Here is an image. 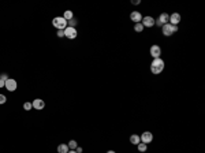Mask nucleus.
<instances>
[{
	"label": "nucleus",
	"instance_id": "nucleus-1",
	"mask_svg": "<svg viewBox=\"0 0 205 153\" xmlns=\"http://www.w3.org/2000/svg\"><path fill=\"white\" fill-rule=\"evenodd\" d=\"M164 67H166V63H164V60L162 58H157V59H153L151 63V71L152 74L155 75H159L163 73Z\"/></svg>",
	"mask_w": 205,
	"mask_h": 153
},
{
	"label": "nucleus",
	"instance_id": "nucleus-2",
	"mask_svg": "<svg viewBox=\"0 0 205 153\" xmlns=\"http://www.w3.org/2000/svg\"><path fill=\"white\" fill-rule=\"evenodd\" d=\"M52 25L58 29V30H64L67 28V21L63 18V17H55L52 19Z\"/></svg>",
	"mask_w": 205,
	"mask_h": 153
},
{
	"label": "nucleus",
	"instance_id": "nucleus-3",
	"mask_svg": "<svg viewBox=\"0 0 205 153\" xmlns=\"http://www.w3.org/2000/svg\"><path fill=\"white\" fill-rule=\"evenodd\" d=\"M162 32L166 37H170L178 32V26H174V25H171V23H166V25L162 26Z\"/></svg>",
	"mask_w": 205,
	"mask_h": 153
},
{
	"label": "nucleus",
	"instance_id": "nucleus-4",
	"mask_svg": "<svg viewBox=\"0 0 205 153\" xmlns=\"http://www.w3.org/2000/svg\"><path fill=\"white\" fill-rule=\"evenodd\" d=\"M4 88L8 90V92H15V90H17V88H18V84H17V81H15V79L8 78L7 81H6Z\"/></svg>",
	"mask_w": 205,
	"mask_h": 153
},
{
	"label": "nucleus",
	"instance_id": "nucleus-5",
	"mask_svg": "<svg viewBox=\"0 0 205 153\" xmlns=\"http://www.w3.org/2000/svg\"><path fill=\"white\" fill-rule=\"evenodd\" d=\"M149 54H151V56L153 59L160 58V55H162V48H160V45L153 44V45L151 47V49H149Z\"/></svg>",
	"mask_w": 205,
	"mask_h": 153
},
{
	"label": "nucleus",
	"instance_id": "nucleus-6",
	"mask_svg": "<svg viewBox=\"0 0 205 153\" xmlns=\"http://www.w3.org/2000/svg\"><path fill=\"white\" fill-rule=\"evenodd\" d=\"M140 140H141V142H144V144H151L152 141H153V134L151 133V131H144V133L140 135Z\"/></svg>",
	"mask_w": 205,
	"mask_h": 153
},
{
	"label": "nucleus",
	"instance_id": "nucleus-7",
	"mask_svg": "<svg viewBox=\"0 0 205 153\" xmlns=\"http://www.w3.org/2000/svg\"><path fill=\"white\" fill-rule=\"evenodd\" d=\"M64 36H66L67 38H70V40L77 38V36H78L77 29H75V28H69V26H67V28L64 29Z\"/></svg>",
	"mask_w": 205,
	"mask_h": 153
},
{
	"label": "nucleus",
	"instance_id": "nucleus-8",
	"mask_svg": "<svg viewBox=\"0 0 205 153\" xmlns=\"http://www.w3.org/2000/svg\"><path fill=\"white\" fill-rule=\"evenodd\" d=\"M141 23H142L144 28H152V26L155 25V18L153 17H144Z\"/></svg>",
	"mask_w": 205,
	"mask_h": 153
},
{
	"label": "nucleus",
	"instance_id": "nucleus-9",
	"mask_svg": "<svg viewBox=\"0 0 205 153\" xmlns=\"http://www.w3.org/2000/svg\"><path fill=\"white\" fill-rule=\"evenodd\" d=\"M181 22V14L178 13H174L170 15V19H168V23H171V25L174 26H178V23Z\"/></svg>",
	"mask_w": 205,
	"mask_h": 153
},
{
	"label": "nucleus",
	"instance_id": "nucleus-10",
	"mask_svg": "<svg viewBox=\"0 0 205 153\" xmlns=\"http://www.w3.org/2000/svg\"><path fill=\"white\" fill-rule=\"evenodd\" d=\"M32 105H33L34 110L41 111V110H44V107H45V103H44V100H41V99H36V100H33Z\"/></svg>",
	"mask_w": 205,
	"mask_h": 153
},
{
	"label": "nucleus",
	"instance_id": "nucleus-11",
	"mask_svg": "<svg viewBox=\"0 0 205 153\" xmlns=\"http://www.w3.org/2000/svg\"><path fill=\"white\" fill-rule=\"evenodd\" d=\"M130 19L133 21V22H136V23H140L142 21L141 13H140V11H133V13L130 14Z\"/></svg>",
	"mask_w": 205,
	"mask_h": 153
},
{
	"label": "nucleus",
	"instance_id": "nucleus-12",
	"mask_svg": "<svg viewBox=\"0 0 205 153\" xmlns=\"http://www.w3.org/2000/svg\"><path fill=\"white\" fill-rule=\"evenodd\" d=\"M130 142L133 144V145H138V144L141 142V140H140V135H138V134L130 135Z\"/></svg>",
	"mask_w": 205,
	"mask_h": 153
},
{
	"label": "nucleus",
	"instance_id": "nucleus-13",
	"mask_svg": "<svg viewBox=\"0 0 205 153\" xmlns=\"http://www.w3.org/2000/svg\"><path fill=\"white\" fill-rule=\"evenodd\" d=\"M69 146H67V144H60L59 146H58V153H69Z\"/></svg>",
	"mask_w": 205,
	"mask_h": 153
},
{
	"label": "nucleus",
	"instance_id": "nucleus-14",
	"mask_svg": "<svg viewBox=\"0 0 205 153\" xmlns=\"http://www.w3.org/2000/svg\"><path fill=\"white\" fill-rule=\"evenodd\" d=\"M63 18L69 22L70 19H73L74 18V14H73V11H70V10H67V11H64V15H63Z\"/></svg>",
	"mask_w": 205,
	"mask_h": 153
},
{
	"label": "nucleus",
	"instance_id": "nucleus-15",
	"mask_svg": "<svg viewBox=\"0 0 205 153\" xmlns=\"http://www.w3.org/2000/svg\"><path fill=\"white\" fill-rule=\"evenodd\" d=\"M67 146H69V149H71V151H75L77 146H78V142L75 140H71L69 144H67Z\"/></svg>",
	"mask_w": 205,
	"mask_h": 153
},
{
	"label": "nucleus",
	"instance_id": "nucleus-16",
	"mask_svg": "<svg viewBox=\"0 0 205 153\" xmlns=\"http://www.w3.org/2000/svg\"><path fill=\"white\" fill-rule=\"evenodd\" d=\"M137 149H138V152L144 153V152H146V149H148V145H146V144H144V142H140L138 145H137Z\"/></svg>",
	"mask_w": 205,
	"mask_h": 153
},
{
	"label": "nucleus",
	"instance_id": "nucleus-17",
	"mask_svg": "<svg viewBox=\"0 0 205 153\" xmlns=\"http://www.w3.org/2000/svg\"><path fill=\"white\" fill-rule=\"evenodd\" d=\"M144 29H145V28L142 26V23H141V22H140V23H136V25H134V30H136L137 33H142Z\"/></svg>",
	"mask_w": 205,
	"mask_h": 153
},
{
	"label": "nucleus",
	"instance_id": "nucleus-18",
	"mask_svg": "<svg viewBox=\"0 0 205 153\" xmlns=\"http://www.w3.org/2000/svg\"><path fill=\"white\" fill-rule=\"evenodd\" d=\"M77 19L75 18H73V19H70L69 22H67V25H69V28H75V26H77Z\"/></svg>",
	"mask_w": 205,
	"mask_h": 153
},
{
	"label": "nucleus",
	"instance_id": "nucleus-19",
	"mask_svg": "<svg viewBox=\"0 0 205 153\" xmlns=\"http://www.w3.org/2000/svg\"><path fill=\"white\" fill-rule=\"evenodd\" d=\"M32 108H33V105H32V103L26 101L25 104H23V110H25V111H30Z\"/></svg>",
	"mask_w": 205,
	"mask_h": 153
},
{
	"label": "nucleus",
	"instance_id": "nucleus-20",
	"mask_svg": "<svg viewBox=\"0 0 205 153\" xmlns=\"http://www.w3.org/2000/svg\"><path fill=\"white\" fill-rule=\"evenodd\" d=\"M6 101H7V97L4 95H0V104H4Z\"/></svg>",
	"mask_w": 205,
	"mask_h": 153
},
{
	"label": "nucleus",
	"instance_id": "nucleus-21",
	"mask_svg": "<svg viewBox=\"0 0 205 153\" xmlns=\"http://www.w3.org/2000/svg\"><path fill=\"white\" fill-rule=\"evenodd\" d=\"M58 37H64V30H58Z\"/></svg>",
	"mask_w": 205,
	"mask_h": 153
},
{
	"label": "nucleus",
	"instance_id": "nucleus-22",
	"mask_svg": "<svg viewBox=\"0 0 205 153\" xmlns=\"http://www.w3.org/2000/svg\"><path fill=\"white\" fill-rule=\"evenodd\" d=\"M0 79H3V81H7V79H8L7 74H2V75H0Z\"/></svg>",
	"mask_w": 205,
	"mask_h": 153
},
{
	"label": "nucleus",
	"instance_id": "nucleus-23",
	"mask_svg": "<svg viewBox=\"0 0 205 153\" xmlns=\"http://www.w3.org/2000/svg\"><path fill=\"white\" fill-rule=\"evenodd\" d=\"M140 3H141L140 0H131V4H134V6H138Z\"/></svg>",
	"mask_w": 205,
	"mask_h": 153
},
{
	"label": "nucleus",
	"instance_id": "nucleus-24",
	"mask_svg": "<svg viewBox=\"0 0 205 153\" xmlns=\"http://www.w3.org/2000/svg\"><path fill=\"white\" fill-rule=\"evenodd\" d=\"M6 85V81H3V79H0V88H4Z\"/></svg>",
	"mask_w": 205,
	"mask_h": 153
},
{
	"label": "nucleus",
	"instance_id": "nucleus-25",
	"mask_svg": "<svg viewBox=\"0 0 205 153\" xmlns=\"http://www.w3.org/2000/svg\"><path fill=\"white\" fill-rule=\"evenodd\" d=\"M75 152H77V153H82V148H81V146H77V149H75Z\"/></svg>",
	"mask_w": 205,
	"mask_h": 153
},
{
	"label": "nucleus",
	"instance_id": "nucleus-26",
	"mask_svg": "<svg viewBox=\"0 0 205 153\" xmlns=\"http://www.w3.org/2000/svg\"><path fill=\"white\" fill-rule=\"evenodd\" d=\"M107 153H116V152H115V151H108Z\"/></svg>",
	"mask_w": 205,
	"mask_h": 153
},
{
	"label": "nucleus",
	"instance_id": "nucleus-27",
	"mask_svg": "<svg viewBox=\"0 0 205 153\" xmlns=\"http://www.w3.org/2000/svg\"><path fill=\"white\" fill-rule=\"evenodd\" d=\"M69 153H77L75 151H69Z\"/></svg>",
	"mask_w": 205,
	"mask_h": 153
}]
</instances>
